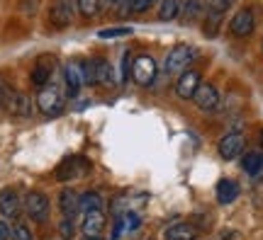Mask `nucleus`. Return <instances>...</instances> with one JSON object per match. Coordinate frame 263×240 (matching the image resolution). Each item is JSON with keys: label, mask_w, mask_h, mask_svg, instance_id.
<instances>
[{"label": "nucleus", "mask_w": 263, "mask_h": 240, "mask_svg": "<svg viewBox=\"0 0 263 240\" xmlns=\"http://www.w3.org/2000/svg\"><path fill=\"white\" fill-rule=\"evenodd\" d=\"M236 0H205L207 12H215V15H224L227 10L234 5Z\"/></svg>", "instance_id": "28"}, {"label": "nucleus", "mask_w": 263, "mask_h": 240, "mask_svg": "<svg viewBox=\"0 0 263 240\" xmlns=\"http://www.w3.org/2000/svg\"><path fill=\"white\" fill-rule=\"evenodd\" d=\"M22 209H25V213H27L32 221L44 223L49 219V209H51V204H49V197L44 192L32 189V192L25 194V199H22Z\"/></svg>", "instance_id": "4"}, {"label": "nucleus", "mask_w": 263, "mask_h": 240, "mask_svg": "<svg viewBox=\"0 0 263 240\" xmlns=\"http://www.w3.org/2000/svg\"><path fill=\"white\" fill-rule=\"evenodd\" d=\"M258 141H261V143H263V129H261V134H258Z\"/></svg>", "instance_id": "38"}, {"label": "nucleus", "mask_w": 263, "mask_h": 240, "mask_svg": "<svg viewBox=\"0 0 263 240\" xmlns=\"http://www.w3.org/2000/svg\"><path fill=\"white\" fill-rule=\"evenodd\" d=\"M105 223H107V219H105L103 209L83 211V219H81V233H83V235H103Z\"/></svg>", "instance_id": "13"}, {"label": "nucleus", "mask_w": 263, "mask_h": 240, "mask_svg": "<svg viewBox=\"0 0 263 240\" xmlns=\"http://www.w3.org/2000/svg\"><path fill=\"white\" fill-rule=\"evenodd\" d=\"M10 240H34V235H32V231L25 223H15L10 228Z\"/></svg>", "instance_id": "30"}, {"label": "nucleus", "mask_w": 263, "mask_h": 240, "mask_svg": "<svg viewBox=\"0 0 263 240\" xmlns=\"http://www.w3.org/2000/svg\"><path fill=\"white\" fill-rule=\"evenodd\" d=\"M76 5L73 0H54V5H51V12H49V19H51V25L59 29H66L71 22H73V15H76Z\"/></svg>", "instance_id": "8"}, {"label": "nucleus", "mask_w": 263, "mask_h": 240, "mask_svg": "<svg viewBox=\"0 0 263 240\" xmlns=\"http://www.w3.org/2000/svg\"><path fill=\"white\" fill-rule=\"evenodd\" d=\"M5 110H8L10 117L25 119V117L32 114V100H29L25 93H15V90H10L8 102H5Z\"/></svg>", "instance_id": "12"}, {"label": "nucleus", "mask_w": 263, "mask_h": 240, "mask_svg": "<svg viewBox=\"0 0 263 240\" xmlns=\"http://www.w3.org/2000/svg\"><path fill=\"white\" fill-rule=\"evenodd\" d=\"M154 3H156V0H124L127 8L122 10V15H141V12H146Z\"/></svg>", "instance_id": "25"}, {"label": "nucleus", "mask_w": 263, "mask_h": 240, "mask_svg": "<svg viewBox=\"0 0 263 240\" xmlns=\"http://www.w3.org/2000/svg\"><path fill=\"white\" fill-rule=\"evenodd\" d=\"M200 83H202V75L197 73V71H193V68H188L185 73L178 75V83H176V95H178L180 100H193L197 93V88H200Z\"/></svg>", "instance_id": "11"}, {"label": "nucleus", "mask_w": 263, "mask_h": 240, "mask_svg": "<svg viewBox=\"0 0 263 240\" xmlns=\"http://www.w3.org/2000/svg\"><path fill=\"white\" fill-rule=\"evenodd\" d=\"M83 240H105L103 235H83Z\"/></svg>", "instance_id": "36"}, {"label": "nucleus", "mask_w": 263, "mask_h": 240, "mask_svg": "<svg viewBox=\"0 0 263 240\" xmlns=\"http://www.w3.org/2000/svg\"><path fill=\"white\" fill-rule=\"evenodd\" d=\"M83 80L85 85H95V61H85L83 63Z\"/></svg>", "instance_id": "31"}, {"label": "nucleus", "mask_w": 263, "mask_h": 240, "mask_svg": "<svg viewBox=\"0 0 263 240\" xmlns=\"http://www.w3.org/2000/svg\"><path fill=\"white\" fill-rule=\"evenodd\" d=\"M239 182L236 180H229V177H222L219 182H217V202L227 206V204L236 202V197H239Z\"/></svg>", "instance_id": "17"}, {"label": "nucleus", "mask_w": 263, "mask_h": 240, "mask_svg": "<svg viewBox=\"0 0 263 240\" xmlns=\"http://www.w3.org/2000/svg\"><path fill=\"white\" fill-rule=\"evenodd\" d=\"M254 27H256V17H254V10L251 8L236 10V15L229 19V32L239 39L249 37V34L254 32Z\"/></svg>", "instance_id": "7"}, {"label": "nucleus", "mask_w": 263, "mask_h": 240, "mask_svg": "<svg viewBox=\"0 0 263 240\" xmlns=\"http://www.w3.org/2000/svg\"><path fill=\"white\" fill-rule=\"evenodd\" d=\"M0 240H10V226L5 221H0Z\"/></svg>", "instance_id": "35"}, {"label": "nucleus", "mask_w": 263, "mask_h": 240, "mask_svg": "<svg viewBox=\"0 0 263 240\" xmlns=\"http://www.w3.org/2000/svg\"><path fill=\"white\" fill-rule=\"evenodd\" d=\"M129 34H132V27H110L98 32L100 39H120V37H129Z\"/></svg>", "instance_id": "29"}, {"label": "nucleus", "mask_w": 263, "mask_h": 240, "mask_svg": "<svg viewBox=\"0 0 263 240\" xmlns=\"http://www.w3.org/2000/svg\"><path fill=\"white\" fill-rule=\"evenodd\" d=\"M20 211H22V199H20V194L15 187H3L0 189V213L5 216V219H17Z\"/></svg>", "instance_id": "10"}, {"label": "nucleus", "mask_w": 263, "mask_h": 240, "mask_svg": "<svg viewBox=\"0 0 263 240\" xmlns=\"http://www.w3.org/2000/svg\"><path fill=\"white\" fill-rule=\"evenodd\" d=\"M200 238V231H197L195 223H173L163 231V240H197Z\"/></svg>", "instance_id": "16"}, {"label": "nucleus", "mask_w": 263, "mask_h": 240, "mask_svg": "<svg viewBox=\"0 0 263 240\" xmlns=\"http://www.w3.org/2000/svg\"><path fill=\"white\" fill-rule=\"evenodd\" d=\"M193 102H195L197 110L217 112L219 107H222V95H219V90H217L212 83H200V88H197V93H195V97H193Z\"/></svg>", "instance_id": "6"}, {"label": "nucleus", "mask_w": 263, "mask_h": 240, "mask_svg": "<svg viewBox=\"0 0 263 240\" xmlns=\"http://www.w3.org/2000/svg\"><path fill=\"white\" fill-rule=\"evenodd\" d=\"M64 83L68 90V97H76L85 85L83 80V63H66L64 66Z\"/></svg>", "instance_id": "14"}, {"label": "nucleus", "mask_w": 263, "mask_h": 240, "mask_svg": "<svg viewBox=\"0 0 263 240\" xmlns=\"http://www.w3.org/2000/svg\"><path fill=\"white\" fill-rule=\"evenodd\" d=\"M180 8H183V0H161V5H159V19H161V22L178 19L180 17Z\"/></svg>", "instance_id": "21"}, {"label": "nucleus", "mask_w": 263, "mask_h": 240, "mask_svg": "<svg viewBox=\"0 0 263 240\" xmlns=\"http://www.w3.org/2000/svg\"><path fill=\"white\" fill-rule=\"evenodd\" d=\"M49 80H51V68H47V66H34V71H32V85H37L39 90L42 88H47Z\"/></svg>", "instance_id": "24"}, {"label": "nucleus", "mask_w": 263, "mask_h": 240, "mask_svg": "<svg viewBox=\"0 0 263 240\" xmlns=\"http://www.w3.org/2000/svg\"><path fill=\"white\" fill-rule=\"evenodd\" d=\"M8 95H10V88L8 83L0 78V107H5V102H8Z\"/></svg>", "instance_id": "34"}, {"label": "nucleus", "mask_w": 263, "mask_h": 240, "mask_svg": "<svg viewBox=\"0 0 263 240\" xmlns=\"http://www.w3.org/2000/svg\"><path fill=\"white\" fill-rule=\"evenodd\" d=\"M197 58V49L190 47V44H178V47H173L166 56V61H163V71L168 75H180L185 73L190 68V63Z\"/></svg>", "instance_id": "1"}, {"label": "nucleus", "mask_w": 263, "mask_h": 240, "mask_svg": "<svg viewBox=\"0 0 263 240\" xmlns=\"http://www.w3.org/2000/svg\"><path fill=\"white\" fill-rule=\"evenodd\" d=\"M241 167H244V172L256 177L263 170V153L261 150H249V153H244V156H241Z\"/></svg>", "instance_id": "20"}, {"label": "nucleus", "mask_w": 263, "mask_h": 240, "mask_svg": "<svg viewBox=\"0 0 263 240\" xmlns=\"http://www.w3.org/2000/svg\"><path fill=\"white\" fill-rule=\"evenodd\" d=\"M85 172H88V163L83 158H66L57 167V180L59 182H73L78 177H83Z\"/></svg>", "instance_id": "9"}, {"label": "nucleus", "mask_w": 263, "mask_h": 240, "mask_svg": "<svg viewBox=\"0 0 263 240\" xmlns=\"http://www.w3.org/2000/svg\"><path fill=\"white\" fill-rule=\"evenodd\" d=\"M103 206V197L95 189H88V192L81 194V211H93V209H100Z\"/></svg>", "instance_id": "23"}, {"label": "nucleus", "mask_w": 263, "mask_h": 240, "mask_svg": "<svg viewBox=\"0 0 263 240\" xmlns=\"http://www.w3.org/2000/svg\"><path fill=\"white\" fill-rule=\"evenodd\" d=\"M59 209L66 219H76V213L81 211V194L73 187H64L59 194Z\"/></svg>", "instance_id": "15"}, {"label": "nucleus", "mask_w": 263, "mask_h": 240, "mask_svg": "<svg viewBox=\"0 0 263 240\" xmlns=\"http://www.w3.org/2000/svg\"><path fill=\"white\" fill-rule=\"evenodd\" d=\"M37 110L44 114V117H61L66 110V100H64V95H61V90H59V85L54 83H49L47 88H42L37 95Z\"/></svg>", "instance_id": "2"}, {"label": "nucleus", "mask_w": 263, "mask_h": 240, "mask_svg": "<svg viewBox=\"0 0 263 240\" xmlns=\"http://www.w3.org/2000/svg\"><path fill=\"white\" fill-rule=\"evenodd\" d=\"M207 12L205 0H183V8H180V19L183 25H193Z\"/></svg>", "instance_id": "18"}, {"label": "nucleus", "mask_w": 263, "mask_h": 240, "mask_svg": "<svg viewBox=\"0 0 263 240\" xmlns=\"http://www.w3.org/2000/svg\"><path fill=\"white\" fill-rule=\"evenodd\" d=\"M117 83L115 78V68L110 61L105 58H95V85H105V88H112Z\"/></svg>", "instance_id": "19"}, {"label": "nucleus", "mask_w": 263, "mask_h": 240, "mask_svg": "<svg viewBox=\"0 0 263 240\" xmlns=\"http://www.w3.org/2000/svg\"><path fill=\"white\" fill-rule=\"evenodd\" d=\"M149 240H154V238H149Z\"/></svg>", "instance_id": "39"}, {"label": "nucleus", "mask_w": 263, "mask_h": 240, "mask_svg": "<svg viewBox=\"0 0 263 240\" xmlns=\"http://www.w3.org/2000/svg\"><path fill=\"white\" fill-rule=\"evenodd\" d=\"M141 226V221H139V216H137V213H127V216H124V228H127V231H137V228H139Z\"/></svg>", "instance_id": "33"}, {"label": "nucleus", "mask_w": 263, "mask_h": 240, "mask_svg": "<svg viewBox=\"0 0 263 240\" xmlns=\"http://www.w3.org/2000/svg\"><path fill=\"white\" fill-rule=\"evenodd\" d=\"M42 5V0H20V10L25 12V15H34Z\"/></svg>", "instance_id": "32"}, {"label": "nucleus", "mask_w": 263, "mask_h": 240, "mask_svg": "<svg viewBox=\"0 0 263 240\" xmlns=\"http://www.w3.org/2000/svg\"><path fill=\"white\" fill-rule=\"evenodd\" d=\"M105 5H117V3H120V0H103Z\"/></svg>", "instance_id": "37"}, {"label": "nucleus", "mask_w": 263, "mask_h": 240, "mask_svg": "<svg viewBox=\"0 0 263 240\" xmlns=\"http://www.w3.org/2000/svg\"><path fill=\"white\" fill-rule=\"evenodd\" d=\"M244 146H246L244 134L241 131H229L217 143V153H219L222 160H236L239 156H244Z\"/></svg>", "instance_id": "5"}, {"label": "nucleus", "mask_w": 263, "mask_h": 240, "mask_svg": "<svg viewBox=\"0 0 263 240\" xmlns=\"http://www.w3.org/2000/svg\"><path fill=\"white\" fill-rule=\"evenodd\" d=\"M103 0H76V8H78V12L83 15L85 19H93L98 17L100 12H103Z\"/></svg>", "instance_id": "22"}, {"label": "nucleus", "mask_w": 263, "mask_h": 240, "mask_svg": "<svg viewBox=\"0 0 263 240\" xmlns=\"http://www.w3.org/2000/svg\"><path fill=\"white\" fill-rule=\"evenodd\" d=\"M219 22H222V15H215V12H205V37H217V32H219Z\"/></svg>", "instance_id": "26"}, {"label": "nucleus", "mask_w": 263, "mask_h": 240, "mask_svg": "<svg viewBox=\"0 0 263 240\" xmlns=\"http://www.w3.org/2000/svg\"><path fill=\"white\" fill-rule=\"evenodd\" d=\"M76 231H78V228H76V223H73V219H61V221H59V238L61 240H73L76 238Z\"/></svg>", "instance_id": "27"}, {"label": "nucleus", "mask_w": 263, "mask_h": 240, "mask_svg": "<svg viewBox=\"0 0 263 240\" xmlns=\"http://www.w3.org/2000/svg\"><path fill=\"white\" fill-rule=\"evenodd\" d=\"M156 73H159V63H156L154 56H149V54L134 56L132 68H129V78L139 85V88H149V85L156 80Z\"/></svg>", "instance_id": "3"}]
</instances>
